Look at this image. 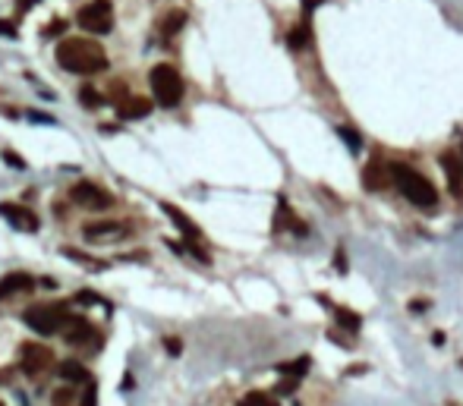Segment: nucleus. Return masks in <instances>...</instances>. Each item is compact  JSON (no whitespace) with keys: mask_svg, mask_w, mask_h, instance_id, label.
I'll return each instance as SVG.
<instances>
[{"mask_svg":"<svg viewBox=\"0 0 463 406\" xmlns=\"http://www.w3.org/2000/svg\"><path fill=\"white\" fill-rule=\"evenodd\" d=\"M0 217H3V221H7L10 227L26 230V233H35V230H38V217H35L29 208H22V205L0 202Z\"/></svg>","mask_w":463,"mask_h":406,"instance_id":"10","label":"nucleus"},{"mask_svg":"<svg viewBox=\"0 0 463 406\" xmlns=\"http://www.w3.org/2000/svg\"><path fill=\"white\" fill-rule=\"evenodd\" d=\"M410 309H413V312H422V309H425V303H422V299H413Z\"/></svg>","mask_w":463,"mask_h":406,"instance_id":"36","label":"nucleus"},{"mask_svg":"<svg viewBox=\"0 0 463 406\" xmlns=\"http://www.w3.org/2000/svg\"><path fill=\"white\" fill-rule=\"evenodd\" d=\"M57 64L76 76H95L108 70V54L92 38H64L57 45Z\"/></svg>","mask_w":463,"mask_h":406,"instance_id":"1","label":"nucleus"},{"mask_svg":"<svg viewBox=\"0 0 463 406\" xmlns=\"http://www.w3.org/2000/svg\"><path fill=\"white\" fill-rule=\"evenodd\" d=\"M0 35H3V38H20V35H16V26L10 20H0Z\"/></svg>","mask_w":463,"mask_h":406,"instance_id":"29","label":"nucleus"},{"mask_svg":"<svg viewBox=\"0 0 463 406\" xmlns=\"http://www.w3.org/2000/svg\"><path fill=\"white\" fill-rule=\"evenodd\" d=\"M274 230H297L299 236L306 233V224L299 221L297 215H293V211H290V205H287L284 198H280V202H278V217H274Z\"/></svg>","mask_w":463,"mask_h":406,"instance_id":"16","label":"nucleus"},{"mask_svg":"<svg viewBox=\"0 0 463 406\" xmlns=\"http://www.w3.org/2000/svg\"><path fill=\"white\" fill-rule=\"evenodd\" d=\"M337 136H341V139L350 145V152H359V148H362L359 133H353V129H350V126H341V129H337Z\"/></svg>","mask_w":463,"mask_h":406,"instance_id":"25","label":"nucleus"},{"mask_svg":"<svg viewBox=\"0 0 463 406\" xmlns=\"http://www.w3.org/2000/svg\"><path fill=\"white\" fill-rule=\"evenodd\" d=\"M334 268H337V271H347V255H343V249H337V255H334Z\"/></svg>","mask_w":463,"mask_h":406,"instance_id":"34","label":"nucleus"},{"mask_svg":"<svg viewBox=\"0 0 463 406\" xmlns=\"http://www.w3.org/2000/svg\"><path fill=\"white\" fill-rule=\"evenodd\" d=\"M164 347H167V353H171V356H180V349H183V343H180L177 337H164Z\"/></svg>","mask_w":463,"mask_h":406,"instance_id":"32","label":"nucleus"},{"mask_svg":"<svg viewBox=\"0 0 463 406\" xmlns=\"http://www.w3.org/2000/svg\"><path fill=\"white\" fill-rule=\"evenodd\" d=\"M148 110H152V101H148V98H127V101L117 104V117H120V120H142Z\"/></svg>","mask_w":463,"mask_h":406,"instance_id":"15","label":"nucleus"},{"mask_svg":"<svg viewBox=\"0 0 463 406\" xmlns=\"http://www.w3.org/2000/svg\"><path fill=\"white\" fill-rule=\"evenodd\" d=\"M362 186L372 192H381L391 186V167L381 164V161H369L366 167H362Z\"/></svg>","mask_w":463,"mask_h":406,"instance_id":"11","label":"nucleus"},{"mask_svg":"<svg viewBox=\"0 0 463 406\" xmlns=\"http://www.w3.org/2000/svg\"><path fill=\"white\" fill-rule=\"evenodd\" d=\"M54 365V353L45 347V343H22L20 347V368L22 375L38 381L41 375H48Z\"/></svg>","mask_w":463,"mask_h":406,"instance_id":"6","label":"nucleus"},{"mask_svg":"<svg viewBox=\"0 0 463 406\" xmlns=\"http://www.w3.org/2000/svg\"><path fill=\"white\" fill-rule=\"evenodd\" d=\"M299 387V381L297 378H284L278 387H274V397H284V393H293Z\"/></svg>","mask_w":463,"mask_h":406,"instance_id":"27","label":"nucleus"},{"mask_svg":"<svg viewBox=\"0 0 463 406\" xmlns=\"http://www.w3.org/2000/svg\"><path fill=\"white\" fill-rule=\"evenodd\" d=\"M236 406H280V403H278V397H274V393L252 391V393H246V397H243Z\"/></svg>","mask_w":463,"mask_h":406,"instance_id":"19","label":"nucleus"},{"mask_svg":"<svg viewBox=\"0 0 463 406\" xmlns=\"http://www.w3.org/2000/svg\"><path fill=\"white\" fill-rule=\"evenodd\" d=\"M76 22L89 35H108L114 29V7H111V0H92V3H85L76 13Z\"/></svg>","mask_w":463,"mask_h":406,"instance_id":"5","label":"nucleus"},{"mask_svg":"<svg viewBox=\"0 0 463 406\" xmlns=\"http://www.w3.org/2000/svg\"><path fill=\"white\" fill-rule=\"evenodd\" d=\"M79 101H83L85 108H101V104H104V95H98L95 85H83V89H79Z\"/></svg>","mask_w":463,"mask_h":406,"instance_id":"24","label":"nucleus"},{"mask_svg":"<svg viewBox=\"0 0 463 406\" xmlns=\"http://www.w3.org/2000/svg\"><path fill=\"white\" fill-rule=\"evenodd\" d=\"M391 183H397V189L406 196V202L419 205V208H432L438 202V192L422 173L410 171L404 164H391Z\"/></svg>","mask_w":463,"mask_h":406,"instance_id":"2","label":"nucleus"},{"mask_svg":"<svg viewBox=\"0 0 463 406\" xmlns=\"http://www.w3.org/2000/svg\"><path fill=\"white\" fill-rule=\"evenodd\" d=\"M70 318H73L70 309H66L64 303H57V305H32V309L22 315V321H26L32 331H38V334L51 337V334H60Z\"/></svg>","mask_w":463,"mask_h":406,"instance_id":"4","label":"nucleus"},{"mask_svg":"<svg viewBox=\"0 0 463 406\" xmlns=\"http://www.w3.org/2000/svg\"><path fill=\"white\" fill-rule=\"evenodd\" d=\"M64 255H66V259H73V261H83V265H89V268H98L95 259H89V255L76 252V249H64Z\"/></svg>","mask_w":463,"mask_h":406,"instance_id":"28","label":"nucleus"},{"mask_svg":"<svg viewBox=\"0 0 463 406\" xmlns=\"http://www.w3.org/2000/svg\"><path fill=\"white\" fill-rule=\"evenodd\" d=\"M60 378L70 381V384H92V372L85 365H79L76 359L60 362Z\"/></svg>","mask_w":463,"mask_h":406,"instance_id":"17","label":"nucleus"},{"mask_svg":"<svg viewBox=\"0 0 463 406\" xmlns=\"http://www.w3.org/2000/svg\"><path fill=\"white\" fill-rule=\"evenodd\" d=\"M287 45H290L293 51H299V48L309 45V26H297V29H290V35H287Z\"/></svg>","mask_w":463,"mask_h":406,"instance_id":"23","label":"nucleus"},{"mask_svg":"<svg viewBox=\"0 0 463 406\" xmlns=\"http://www.w3.org/2000/svg\"><path fill=\"white\" fill-rule=\"evenodd\" d=\"M64 29H66V22H64V20H54L51 26L45 29V35H48V38H54V35H60V32H64Z\"/></svg>","mask_w":463,"mask_h":406,"instance_id":"33","label":"nucleus"},{"mask_svg":"<svg viewBox=\"0 0 463 406\" xmlns=\"http://www.w3.org/2000/svg\"><path fill=\"white\" fill-rule=\"evenodd\" d=\"M448 406H457V403H448Z\"/></svg>","mask_w":463,"mask_h":406,"instance_id":"37","label":"nucleus"},{"mask_svg":"<svg viewBox=\"0 0 463 406\" xmlns=\"http://www.w3.org/2000/svg\"><path fill=\"white\" fill-rule=\"evenodd\" d=\"M32 287H35L32 274H26V271H13V274H7V277L0 280V299H10V296H16V293L32 290Z\"/></svg>","mask_w":463,"mask_h":406,"instance_id":"14","label":"nucleus"},{"mask_svg":"<svg viewBox=\"0 0 463 406\" xmlns=\"http://www.w3.org/2000/svg\"><path fill=\"white\" fill-rule=\"evenodd\" d=\"M334 315H337V324H341V328H347L350 334H356V331L362 328V318L356 315V312H350V309H334Z\"/></svg>","mask_w":463,"mask_h":406,"instance_id":"21","label":"nucleus"},{"mask_svg":"<svg viewBox=\"0 0 463 406\" xmlns=\"http://www.w3.org/2000/svg\"><path fill=\"white\" fill-rule=\"evenodd\" d=\"M111 101H114V104H120V101H127V85H123V82H111Z\"/></svg>","mask_w":463,"mask_h":406,"instance_id":"26","label":"nucleus"},{"mask_svg":"<svg viewBox=\"0 0 463 406\" xmlns=\"http://www.w3.org/2000/svg\"><path fill=\"white\" fill-rule=\"evenodd\" d=\"M76 303H89V305H95V303H104L101 296H95V293H89V290H83V293H76Z\"/></svg>","mask_w":463,"mask_h":406,"instance_id":"30","label":"nucleus"},{"mask_svg":"<svg viewBox=\"0 0 463 406\" xmlns=\"http://www.w3.org/2000/svg\"><path fill=\"white\" fill-rule=\"evenodd\" d=\"M0 406H3V403H0Z\"/></svg>","mask_w":463,"mask_h":406,"instance_id":"38","label":"nucleus"},{"mask_svg":"<svg viewBox=\"0 0 463 406\" xmlns=\"http://www.w3.org/2000/svg\"><path fill=\"white\" fill-rule=\"evenodd\" d=\"M29 120H35V123H57V120H54V117H45V114H32V110H29Z\"/></svg>","mask_w":463,"mask_h":406,"instance_id":"35","label":"nucleus"},{"mask_svg":"<svg viewBox=\"0 0 463 406\" xmlns=\"http://www.w3.org/2000/svg\"><path fill=\"white\" fill-rule=\"evenodd\" d=\"M183 22H186L183 10H171V13H167V20L161 22V35H164V38H173V35L183 29Z\"/></svg>","mask_w":463,"mask_h":406,"instance_id":"18","label":"nucleus"},{"mask_svg":"<svg viewBox=\"0 0 463 406\" xmlns=\"http://www.w3.org/2000/svg\"><path fill=\"white\" fill-rule=\"evenodd\" d=\"M161 211H164V215L171 217L173 224H177V230H180V233H183L190 242H199V240H202V230H199V224L190 221V217H186L183 211L177 208V205H167V202H164V205H161Z\"/></svg>","mask_w":463,"mask_h":406,"instance_id":"12","label":"nucleus"},{"mask_svg":"<svg viewBox=\"0 0 463 406\" xmlns=\"http://www.w3.org/2000/svg\"><path fill=\"white\" fill-rule=\"evenodd\" d=\"M60 334L66 337L70 347H92V349L98 347V331L92 328V321H85V318H70Z\"/></svg>","mask_w":463,"mask_h":406,"instance_id":"9","label":"nucleus"},{"mask_svg":"<svg viewBox=\"0 0 463 406\" xmlns=\"http://www.w3.org/2000/svg\"><path fill=\"white\" fill-rule=\"evenodd\" d=\"M278 372L284 375V378H303L306 372H309V356H303V359H297V362H284V365H278Z\"/></svg>","mask_w":463,"mask_h":406,"instance_id":"20","label":"nucleus"},{"mask_svg":"<svg viewBox=\"0 0 463 406\" xmlns=\"http://www.w3.org/2000/svg\"><path fill=\"white\" fill-rule=\"evenodd\" d=\"M3 158H7V164H10V167H16V171H22V167H26V161H22L16 152H3Z\"/></svg>","mask_w":463,"mask_h":406,"instance_id":"31","label":"nucleus"},{"mask_svg":"<svg viewBox=\"0 0 463 406\" xmlns=\"http://www.w3.org/2000/svg\"><path fill=\"white\" fill-rule=\"evenodd\" d=\"M148 82H152V95L161 108H177L183 101V79L173 70L171 64H158L148 73Z\"/></svg>","mask_w":463,"mask_h":406,"instance_id":"3","label":"nucleus"},{"mask_svg":"<svg viewBox=\"0 0 463 406\" xmlns=\"http://www.w3.org/2000/svg\"><path fill=\"white\" fill-rule=\"evenodd\" d=\"M441 171L448 173V183H450V192L454 196H460V189H463V161H460V154H454V152H444L441 158Z\"/></svg>","mask_w":463,"mask_h":406,"instance_id":"13","label":"nucleus"},{"mask_svg":"<svg viewBox=\"0 0 463 406\" xmlns=\"http://www.w3.org/2000/svg\"><path fill=\"white\" fill-rule=\"evenodd\" d=\"M70 198L79 205V208H89V211H104L114 205V196L104 192L101 186L89 183V180H79V183L70 189Z\"/></svg>","mask_w":463,"mask_h":406,"instance_id":"7","label":"nucleus"},{"mask_svg":"<svg viewBox=\"0 0 463 406\" xmlns=\"http://www.w3.org/2000/svg\"><path fill=\"white\" fill-rule=\"evenodd\" d=\"M73 403H79L73 387H57V391L51 393V406H73Z\"/></svg>","mask_w":463,"mask_h":406,"instance_id":"22","label":"nucleus"},{"mask_svg":"<svg viewBox=\"0 0 463 406\" xmlns=\"http://www.w3.org/2000/svg\"><path fill=\"white\" fill-rule=\"evenodd\" d=\"M83 236L89 242H114V240L129 236V224H123V221H95V224H85Z\"/></svg>","mask_w":463,"mask_h":406,"instance_id":"8","label":"nucleus"}]
</instances>
